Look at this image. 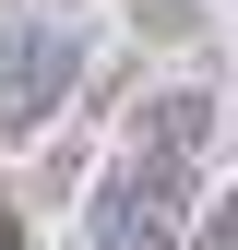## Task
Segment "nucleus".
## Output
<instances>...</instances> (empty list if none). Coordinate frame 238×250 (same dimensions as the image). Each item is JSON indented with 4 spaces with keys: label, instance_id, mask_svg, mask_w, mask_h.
<instances>
[{
    "label": "nucleus",
    "instance_id": "nucleus-5",
    "mask_svg": "<svg viewBox=\"0 0 238 250\" xmlns=\"http://www.w3.org/2000/svg\"><path fill=\"white\" fill-rule=\"evenodd\" d=\"M0 250H24V214H12V191H0Z\"/></svg>",
    "mask_w": 238,
    "mask_h": 250
},
{
    "label": "nucleus",
    "instance_id": "nucleus-4",
    "mask_svg": "<svg viewBox=\"0 0 238 250\" xmlns=\"http://www.w3.org/2000/svg\"><path fill=\"white\" fill-rule=\"evenodd\" d=\"M202 250H238V191H226L215 214H202Z\"/></svg>",
    "mask_w": 238,
    "mask_h": 250
},
{
    "label": "nucleus",
    "instance_id": "nucleus-1",
    "mask_svg": "<svg viewBox=\"0 0 238 250\" xmlns=\"http://www.w3.org/2000/svg\"><path fill=\"white\" fill-rule=\"evenodd\" d=\"M72 72H83V24L48 12V0H12V12H0V119L36 131V119L72 96Z\"/></svg>",
    "mask_w": 238,
    "mask_h": 250
},
{
    "label": "nucleus",
    "instance_id": "nucleus-3",
    "mask_svg": "<svg viewBox=\"0 0 238 250\" xmlns=\"http://www.w3.org/2000/svg\"><path fill=\"white\" fill-rule=\"evenodd\" d=\"M96 250H178V191H155V179L119 167L96 191Z\"/></svg>",
    "mask_w": 238,
    "mask_h": 250
},
{
    "label": "nucleus",
    "instance_id": "nucleus-2",
    "mask_svg": "<svg viewBox=\"0 0 238 250\" xmlns=\"http://www.w3.org/2000/svg\"><path fill=\"white\" fill-rule=\"evenodd\" d=\"M202 143H215V96L202 83H167V96L131 107V179H155V191H178L202 167Z\"/></svg>",
    "mask_w": 238,
    "mask_h": 250
}]
</instances>
